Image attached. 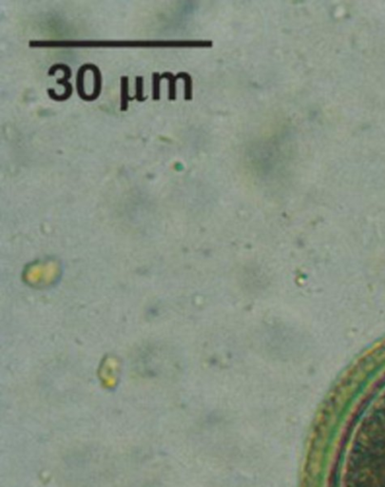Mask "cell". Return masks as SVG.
Masks as SVG:
<instances>
[{
	"mask_svg": "<svg viewBox=\"0 0 385 487\" xmlns=\"http://www.w3.org/2000/svg\"><path fill=\"white\" fill-rule=\"evenodd\" d=\"M211 41L194 40H31V48H208Z\"/></svg>",
	"mask_w": 385,
	"mask_h": 487,
	"instance_id": "6da1fadb",
	"label": "cell"
},
{
	"mask_svg": "<svg viewBox=\"0 0 385 487\" xmlns=\"http://www.w3.org/2000/svg\"><path fill=\"white\" fill-rule=\"evenodd\" d=\"M88 71H90V63L82 65L78 69L77 75H76V90H77V94L79 95V97L81 99H83L84 101H92L91 94H87L86 91H85V74Z\"/></svg>",
	"mask_w": 385,
	"mask_h": 487,
	"instance_id": "7a4b0ae2",
	"label": "cell"
},
{
	"mask_svg": "<svg viewBox=\"0 0 385 487\" xmlns=\"http://www.w3.org/2000/svg\"><path fill=\"white\" fill-rule=\"evenodd\" d=\"M57 70H61L64 72V77L60 78V79H57L56 80V83L59 84V85H62L64 86L67 82H69V80L72 78V75H73V73H72V69L70 66H68L67 64H64V63H57V64H55L53 65L49 72H48V75H51V76H54L56 73Z\"/></svg>",
	"mask_w": 385,
	"mask_h": 487,
	"instance_id": "3957f363",
	"label": "cell"
},
{
	"mask_svg": "<svg viewBox=\"0 0 385 487\" xmlns=\"http://www.w3.org/2000/svg\"><path fill=\"white\" fill-rule=\"evenodd\" d=\"M90 71H92V74H93V91H92V94H91V97H92V101L97 99L99 97V95L101 94V91H102V75H101V72L99 70V68L94 65V64H92L90 63Z\"/></svg>",
	"mask_w": 385,
	"mask_h": 487,
	"instance_id": "277c9868",
	"label": "cell"
},
{
	"mask_svg": "<svg viewBox=\"0 0 385 487\" xmlns=\"http://www.w3.org/2000/svg\"><path fill=\"white\" fill-rule=\"evenodd\" d=\"M121 82V92H120V111L127 112L128 109V102L130 101V96L128 94V77L123 75L120 78Z\"/></svg>",
	"mask_w": 385,
	"mask_h": 487,
	"instance_id": "5b68a950",
	"label": "cell"
},
{
	"mask_svg": "<svg viewBox=\"0 0 385 487\" xmlns=\"http://www.w3.org/2000/svg\"><path fill=\"white\" fill-rule=\"evenodd\" d=\"M160 77H161V80L167 79V81H168V100L169 101L176 100V96H177L176 83H177V80L181 78L180 74L178 73L177 75H174L172 73L165 72V73H163Z\"/></svg>",
	"mask_w": 385,
	"mask_h": 487,
	"instance_id": "8992f818",
	"label": "cell"
},
{
	"mask_svg": "<svg viewBox=\"0 0 385 487\" xmlns=\"http://www.w3.org/2000/svg\"><path fill=\"white\" fill-rule=\"evenodd\" d=\"M64 88H65L64 94H60V95L56 94L54 89H48L47 92H48L49 96L51 97V99H53L55 101H58V102H62V101L69 99L73 95V92H74V87H73L72 83H70V82H67L64 85Z\"/></svg>",
	"mask_w": 385,
	"mask_h": 487,
	"instance_id": "52a82bcc",
	"label": "cell"
},
{
	"mask_svg": "<svg viewBox=\"0 0 385 487\" xmlns=\"http://www.w3.org/2000/svg\"><path fill=\"white\" fill-rule=\"evenodd\" d=\"M144 78L143 76H136L135 78V95L130 98V101L136 99L138 102L146 101L147 96H144Z\"/></svg>",
	"mask_w": 385,
	"mask_h": 487,
	"instance_id": "ba28073f",
	"label": "cell"
},
{
	"mask_svg": "<svg viewBox=\"0 0 385 487\" xmlns=\"http://www.w3.org/2000/svg\"><path fill=\"white\" fill-rule=\"evenodd\" d=\"M161 75L157 72L152 74V99L160 100L161 97Z\"/></svg>",
	"mask_w": 385,
	"mask_h": 487,
	"instance_id": "9c48e42d",
	"label": "cell"
},
{
	"mask_svg": "<svg viewBox=\"0 0 385 487\" xmlns=\"http://www.w3.org/2000/svg\"><path fill=\"white\" fill-rule=\"evenodd\" d=\"M184 82V100L192 99V78L187 73H179Z\"/></svg>",
	"mask_w": 385,
	"mask_h": 487,
	"instance_id": "30bf717a",
	"label": "cell"
}]
</instances>
